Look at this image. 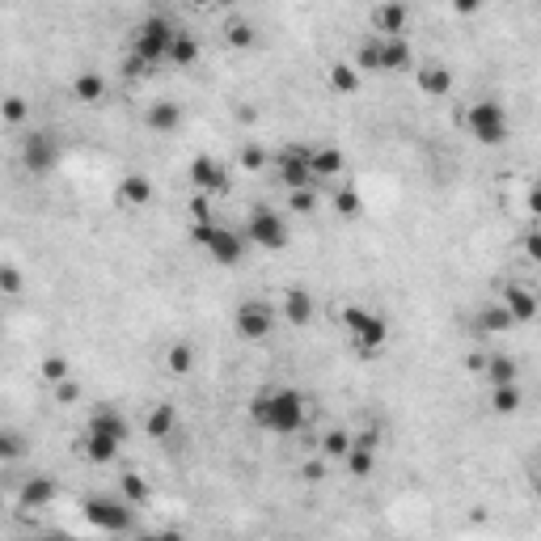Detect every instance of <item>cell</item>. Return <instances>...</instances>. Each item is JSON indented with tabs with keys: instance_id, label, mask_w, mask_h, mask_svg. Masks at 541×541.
Masks as SVG:
<instances>
[{
	"instance_id": "cell-1",
	"label": "cell",
	"mask_w": 541,
	"mask_h": 541,
	"mask_svg": "<svg viewBox=\"0 0 541 541\" xmlns=\"http://www.w3.org/2000/svg\"><path fill=\"white\" fill-rule=\"evenodd\" d=\"M250 419L270 436H296L301 427L309 423V402L292 385H270L263 393H254Z\"/></svg>"
},
{
	"instance_id": "cell-2",
	"label": "cell",
	"mask_w": 541,
	"mask_h": 541,
	"mask_svg": "<svg viewBox=\"0 0 541 541\" xmlns=\"http://www.w3.org/2000/svg\"><path fill=\"white\" fill-rule=\"evenodd\" d=\"M178 39V26L170 18H161V13H149V18L140 21L132 30V56L144 64V68H153V64H170V47Z\"/></svg>"
},
{
	"instance_id": "cell-3",
	"label": "cell",
	"mask_w": 541,
	"mask_h": 541,
	"mask_svg": "<svg viewBox=\"0 0 541 541\" xmlns=\"http://www.w3.org/2000/svg\"><path fill=\"white\" fill-rule=\"evenodd\" d=\"M334 317H339V326L347 330V339L364 351V355H372V351H381L389 343V322L381 313L364 309V305H343Z\"/></svg>"
},
{
	"instance_id": "cell-4",
	"label": "cell",
	"mask_w": 541,
	"mask_h": 541,
	"mask_svg": "<svg viewBox=\"0 0 541 541\" xmlns=\"http://www.w3.org/2000/svg\"><path fill=\"white\" fill-rule=\"evenodd\" d=\"M465 127H469V135H474L483 149H499V144H507V135H512L507 110H503L495 97H478V102L465 110Z\"/></svg>"
},
{
	"instance_id": "cell-5",
	"label": "cell",
	"mask_w": 541,
	"mask_h": 541,
	"mask_svg": "<svg viewBox=\"0 0 541 541\" xmlns=\"http://www.w3.org/2000/svg\"><path fill=\"white\" fill-rule=\"evenodd\" d=\"M191 237H194V246L208 254L216 267H237V263L246 258V246H250L246 237H237L232 229L216 225V220H212V225H194Z\"/></svg>"
},
{
	"instance_id": "cell-6",
	"label": "cell",
	"mask_w": 541,
	"mask_h": 541,
	"mask_svg": "<svg viewBox=\"0 0 541 541\" xmlns=\"http://www.w3.org/2000/svg\"><path fill=\"white\" fill-rule=\"evenodd\" d=\"M241 237L250 241V246H258V250H284L288 246V216L275 212L270 203H258L250 212V220H246V229H241Z\"/></svg>"
},
{
	"instance_id": "cell-7",
	"label": "cell",
	"mask_w": 541,
	"mask_h": 541,
	"mask_svg": "<svg viewBox=\"0 0 541 541\" xmlns=\"http://www.w3.org/2000/svg\"><path fill=\"white\" fill-rule=\"evenodd\" d=\"M85 521L102 529V533H127L132 529V503L123 499V495H89L85 499Z\"/></svg>"
},
{
	"instance_id": "cell-8",
	"label": "cell",
	"mask_w": 541,
	"mask_h": 541,
	"mask_svg": "<svg viewBox=\"0 0 541 541\" xmlns=\"http://www.w3.org/2000/svg\"><path fill=\"white\" fill-rule=\"evenodd\" d=\"M275 165V178L292 191H305V187H313V149H301V144H292V149H284V153L270 161Z\"/></svg>"
},
{
	"instance_id": "cell-9",
	"label": "cell",
	"mask_w": 541,
	"mask_h": 541,
	"mask_svg": "<svg viewBox=\"0 0 541 541\" xmlns=\"http://www.w3.org/2000/svg\"><path fill=\"white\" fill-rule=\"evenodd\" d=\"M232 326H237V334L246 343H263L275 330V305H267V301H241L237 313H232Z\"/></svg>"
},
{
	"instance_id": "cell-10",
	"label": "cell",
	"mask_w": 541,
	"mask_h": 541,
	"mask_svg": "<svg viewBox=\"0 0 541 541\" xmlns=\"http://www.w3.org/2000/svg\"><path fill=\"white\" fill-rule=\"evenodd\" d=\"M21 161H26V170H30V174H51V170H56V161H59L56 135L34 127V132L21 140Z\"/></svg>"
},
{
	"instance_id": "cell-11",
	"label": "cell",
	"mask_w": 541,
	"mask_h": 541,
	"mask_svg": "<svg viewBox=\"0 0 541 541\" xmlns=\"http://www.w3.org/2000/svg\"><path fill=\"white\" fill-rule=\"evenodd\" d=\"M85 436H97V440H106V445H127L132 440V423H127V415L115 410V406H97L94 415H89V427H85Z\"/></svg>"
},
{
	"instance_id": "cell-12",
	"label": "cell",
	"mask_w": 541,
	"mask_h": 541,
	"mask_svg": "<svg viewBox=\"0 0 541 541\" xmlns=\"http://www.w3.org/2000/svg\"><path fill=\"white\" fill-rule=\"evenodd\" d=\"M191 187H194V194L216 199V194L229 191V170H225L216 156H194L191 161Z\"/></svg>"
},
{
	"instance_id": "cell-13",
	"label": "cell",
	"mask_w": 541,
	"mask_h": 541,
	"mask_svg": "<svg viewBox=\"0 0 541 541\" xmlns=\"http://www.w3.org/2000/svg\"><path fill=\"white\" fill-rule=\"evenodd\" d=\"M499 305L512 313V322H537L541 313V296L533 288H524V284H507L499 296Z\"/></svg>"
},
{
	"instance_id": "cell-14",
	"label": "cell",
	"mask_w": 541,
	"mask_h": 541,
	"mask_svg": "<svg viewBox=\"0 0 541 541\" xmlns=\"http://www.w3.org/2000/svg\"><path fill=\"white\" fill-rule=\"evenodd\" d=\"M406 26H410V9L406 4H381V9H372L377 39H406Z\"/></svg>"
},
{
	"instance_id": "cell-15",
	"label": "cell",
	"mask_w": 541,
	"mask_h": 541,
	"mask_svg": "<svg viewBox=\"0 0 541 541\" xmlns=\"http://www.w3.org/2000/svg\"><path fill=\"white\" fill-rule=\"evenodd\" d=\"M144 127L156 135H174L182 127V106L178 102H153L149 110H144Z\"/></svg>"
},
{
	"instance_id": "cell-16",
	"label": "cell",
	"mask_w": 541,
	"mask_h": 541,
	"mask_svg": "<svg viewBox=\"0 0 541 541\" xmlns=\"http://www.w3.org/2000/svg\"><path fill=\"white\" fill-rule=\"evenodd\" d=\"M415 85H419V94H427V97H448L453 72H448L445 64H423V68H415Z\"/></svg>"
},
{
	"instance_id": "cell-17",
	"label": "cell",
	"mask_w": 541,
	"mask_h": 541,
	"mask_svg": "<svg viewBox=\"0 0 541 541\" xmlns=\"http://www.w3.org/2000/svg\"><path fill=\"white\" fill-rule=\"evenodd\" d=\"M144 431H149L153 440H170V436L178 431V410L170 402L149 406V415H144Z\"/></svg>"
},
{
	"instance_id": "cell-18",
	"label": "cell",
	"mask_w": 541,
	"mask_h": 541,
	"mask_svg": "<svg viewBox=\"0 0 541 541\" xmlns=\"http://www.w3.org/2000/svg\"><path fill=\"white\" fill-rule=\"evenodd\" d=\"M115 199L123 203V208H144V203H153V182L144 174H127L123 182H118Z\"/></svg>"
},
{
	"instance_id": "cell-19",
	"label": "cell",
	"mask_w": 541,
	"mask_h": 541,
	"mask_svg": "<svg viewBox=\"0 0 541 541\" xmlns=\"http://www.w3.org/2000/svg\"><path fill=\"white\" fill-rule=\"evenodd\" d=\"M59 495V486L47 478V474H34V478H26V486H21V507H51V499Z\"/></svg>"
},
{
	"instance_id": "cell-20",
	"label": "cell",
	"mask_w": 541,
	"mask_h": 541,
	"mask_svg": "<svg viewBox=\"0 0 541 541\" xmlns=\"http://www.w3.org/2000/svg\"><path fill=\"white\" fill-rule=\"evenodd\" d=\"M415 68V51L406 39H381V72H406Z\"/></svg>"
},
{
	"instance_id": "cell-21",
	"label": "cell",
	"mask_w": 541,
	"mask_h": 541,
	"mask_svg": "<svg viewBox=\"0 0 541 541\" xmlns=\"http://www.w3.org/2000/svg\"><path fill=\"white\" fill-rule=\"evenodd\" d=\"M72 97L85 102V106H102L106 102V80H102V72H77L72 77Z\"/></svg>"
},
{
	"instance_id": "cell-22",
	"label": "cell",
	"mask_w": 541,
	"mask_h": 541,
	"mask_svg": "<svg viewBox=\"0 0 541 541\" xmlns=\"http://www.w3.org/2000/svg\"><path fill=\"white\" fill-rule=\"evenodd\" d=\"M284 317L292 326H309L313 322V296L305 288H288L284 292Z\"/></svg>"
},
{
	"instance_id": "cell-23",
	"label": "cell",
	"mask_w": 541,
	"mask_h": 541,
	"mask_svg": "<svg viewBox=\"0 0 541 541\" xmlns=\"http://www.w3.org/2000/svg\"><path fill=\"white\" fill-rule=\"evenodd\" d=\"M343 165H347L343 149H334V144L313 149V178H339V174H343Z\"/></svg>"
},
{
	"instance_id": "cell-24",
	"label": "cell",
	"mask_w": 541,
	"mask_h": 541,
	"mask_svg": "<svg viewBox=\"0 0 541 541\" xmlns=\"http://www.w3.org/2000/svg\"><path fill=\"white\" fill-rule=\"evenodd\" d=\"M474 326L483 330V334H507V330L516 326V322H512V313H507L499 301H495V305H483V309H478Z\"/></svg>"
},
{
	"instance_id": "cell-25",
	"label": "cell",
	"mask_w": 541,
	"mask_h": 541,
	"mask_svg": "<svg viewBox=\"0 0 541 541\" xmlns=\"http://www.w3.org/2000/svg\"><path fill=\"white\" fill-rule=\"evenodd\" d=\"M351 448H355V436H351L347 427H334V431L322 436V457H326V461H347Z\"/></svg>"
},
{
	"instance_id": "cell-26",
	"label": "cell",
	"mask_w": 541,
	"mask_h": 541,
	"mask_svg": "<svg viewBox=\"0 0 541 541\" xmlns=\"http://www.w3.org/2000/svg\"><path fill=\"white\" fill-rule=\"evenodd\" d=\"M483 377L491 381V389L516 385V360H512V355H491V360H486V372H483Z\"/></svg>"
},
{
	"instance_id": "cell-27",
	"label": "cell",
	"mask_w": 541,
	"mask_h": 541,
	"mask_svg": "<svg viewBox=\"0 0 541 541\" xmlns=\"http://www.w3.org/2000/svg\"><path fill=\"white\" fill-rule=\"evenodd\" d=\"M194 59H199V42H194V34L178 30L174 47H170V68H191Z\"/></svg>"
},
{
	"instance_id": "cell-28",
	"label": "cell",
	"mask_w": 541,
	"mask_h": 541,
	"mask_svg": "<svg viewBox=\"0 0 541 541\" xmlns=\"http://www.w3.org/2000/svg\"><path fill=\"white\" fill-rule=\"evenodd\" d=\"M330 89L334 94H355L360 89V68L355 64H334L330 68Z\"/></svg>"
},
{
	"instance_id": "cell-29",
	"label": "cell",
	"mask_w": 541,
	"mask_h": 541,
	"mask_svg": "<svg viewBox=\"0 0 541 541\" xmlns=\"http://www.w3.org/2000/svg\"><path fill=\"white\" fill-rule=\"evenodd\" d=\"M355 68H360V72H381V39H377V34L355 47Z\"/></svg>"
},
{
	"instance_id": "cell-30",
	"label": "cell",
	"mask_w": 541,
	"mask_h": 541,
	"mask_svg": "<svg viewBox=\"0 0 541 541\" xmlns=\"http://www.w3.org/2000/svg\"><path fill=\"white\" fill-rule=\"evenodd\" d=\"M521 389L516 385H499V389H491V410H495V415H516V410H521Z\"/></svg>"
},
{
	"instance_id": "cell-31",
	"label": "cell",
	"mask_w": 541,
	"mask_h": 541,
	"mask_svg": "<svg viewBox=\"0 0 541 541\" xmlns=\"http://www.w3.org/2000/svg\"><path fill=\"white\" fill-rule=\"evenodd\" d=\"M80 448H85V457H89L94 465H110L118 457V445H106V440H97V436H85Z\"/></svg>"
},
{
	"instance_id": "cell-32",
	"label": "cell",
	"mask_w": 541,
	"mask_h": 541,
	"mask_svg": "<svg viewBox=\"0 0 541 541\" xmlns=\"http://www.w3.org/2000/svg\"><path fill=\"white\" fill-rule=\"evenodd\" d=\"M165 368H170L174 377H187V372L194 368V351L187 347V343H174V347L165 351Z\"/></svg>"
},
{
	"instance_id": "cell-33",
	"label": "cell",
	"mask_w": 541,
	"mask_h": 541,
	"mask_svg": "<svg viewBox=\"0 0 541 541\" xmlns=\"http://www.w3.org/2000/svg\"><path fill=\"white\" fill-rule=\"evenodd\" d=\"M42 381H47V385H64V381H72L68 360H64V355H47V360H42Z\"/></svg>"
},
{
	"instance_id": "cell-34",
	"label": "cell",
	"mask_w": 541,
	"mask_h": 541,
	"mask_svg": "<svg viewBox=\"0 0 541 541\" xmlns=\"http://www.w3.org/2000/svg\"><path fill=\"white\" fill-rule=\"evenodd\" d=\"M372 469H377V457H372L368 448H351L347 453V474L351 478H372Z\"/></svg>"
},
{
	"instance_id": "cell-35",
	"label": "cell",
	"mask_w": 541,
	"mask_h": 541,
	"mask_svg": "<svg viewBox=\"0 0 541 541\" xmlns=\"http://www.w3.org/2000/svg\"><path fill=\"white\" fill-rule=\"evenodd\" d=\"M118 495L132 503V507H140V503L149 499V483H144L140 474H123V486H118Z\"/></svg>"
},
{
	"instance_id": "cell-36",
	"label": "cell",
	"mask_w": 541,
	"mask_h": 541,
	"mask_svg": "<svg viewBox=\"0 0 541 541\" xmlns=\"http://www.w3.org/2000/svg\"><path fill=\"white\" fill-rule=\"evenodd\" d=\"M225 42H229V47H250V42H254V26L246 18H232L229 26H225Z\"/></svg>"
},
{
	"instance_id": "cell-37",
	"label": "cell",
	"mask_w": 541,
	"mask_h": 541,
	"mask_svg": "<svg viewBox=\"0 0 541 541\" xmlns=\"http://www.w3.org/2000/svg\"><path fill=\"white\" fill-rule=\"evenodd\" d=\"M334 212H339V216H360V212H364V203H360V191H355V187H343V191H334Z\"/></svg>"
},
{
	"instance_id": "cell-38",
	"label": "cell",
	"mask_w": 541,
	"mask_h": 541,
	"mask_svg": "<svg viewBox=\"0 0 541 541\" xmlns=\"http://www.w3.org/2000/svg\"><path fill=\"white\" fill-rule=\"evenodd\" d=\"M237 165H241V170H250V174H258V170H267L270 165V156L263 153L258 144H246V149L237 153Z\"/></svg>"
},
{
	"instance_id": "cell-39",
	"label": "cell",
	"mask_w": 541,
	"mask_h": 541,
	"mask_svg": "<svg viewBox=\"0 0 541 541\" xmlns=\"http://www.w3.org/2000/svg\"><path fill=\"white\" fill-rule=\"evenodd\" d=\"M288 208H292V212H313V208H317V191H313V187H305V191H292L288 194Z\"/></svg>"
},
{
	"instance_id": "cell-40",
	"label": "cell",
	"mask_w": 541,
	"mask_h": 541,
	"mask_svg": "<svg viewBox=\"0 0 541 541\" xmlns=\"http://www.w3.org/2000/svg\"><path fill=\"white\" fill-rule=\"evenodd\" d=\"M4 123H9V127H18V123H26V102H21L18 94H13V97H4Z\"/></svg>"
},
{
	"instance_id": "cell-41",
	"label": "cell",
	"mask_w": 541,
	"mask_h": 541,
	"mask_svg": "<svg viewBox=\"0 0 541 541\" xmlns=\"http://www.w3.org/2000/svg\"><path fill=\"white\" fill-rule=\"evenodd\" d=\"M191 220H194V225H212V199L194 194V199H191Z\"/></svg>"
},
{
	"instance_id": "cell-42",
	"label": "cell",
	"mask_w": 541,
	"mask_h": 541,
	"mask_svg": "<svg viewBox=\"0 0 541 541\" xmlns=\"http://www.w3.org/2000/svg\"><path fill=\"white\" fill-rule=\"evenodd\" d=\"M0 288H4V296H13V292L21 288V275H18V267H4V270H0Z\"/></svg>"
},
{
	"instance_id": "cell-43",
	"label": "cell",
	"mask_w": 541,
	"mask_h": 541,
	"mask_svg": "<svg viewBox=\"0 0 541 541\" xmlns=\"http://www.w3.org/2000/svg\"><path fill=\"white\" fill-rule=\"evenodd\" d=\"M524 254H529V258H533V263H541V229L524 232Z\"/></svg>"
},
{
	"instance_id": "cell-44",
	"label": "cell",
	"mask_w": 541,
	"mask_h": 541,
	"mask_svg": "<svg viewBox=\"0 0 541 541\" xmlns=\"http://www.w3.org/2000/svg\"><path fill=\"white\" fill-rule=\"evenodd\" d=\"M135 541H187L178 529H156V533H140Z\"/></svg>"
},
{
	"instance_id": "cell-45",
	"label": "cell",
	"mask_w": 541,
	"mask_h": 541,
	"mask_svg": "<svg viewBox=\"0 0 541 541\" xmlns=\"http://www.w3.org/2000/svg\"><path fill=\"white\" fill-rule=\"evenodd\" d=\"M301 478H305V483H322V478H326V465H322V461L301 465Z\"/></svg>"
},
{
	"instance_id": "cell-46",
	"label": "cell",
	"mask_w": 541,
	"mask_h": 541,
	"mask_svg": "<svg viewBox=\"0 0 541 541\" xmlns=\"http://www.w3.org/2000/svg\"><path fill=\"white\" fill-rule=\"evenodd\" d=\"M56 398H59V402H77L80 385H77V381H64V385H56Z\"/></svg>"
},
{
	"instance_id": "cell-47",
	"label": "cell",
	"mask_w": 541,
	"mask_h": 541,
	"mask_svg": "<svg viewBox=\"0 0 541 541\" xmlns=\"http://www.w3.org/2000/svg\"><path fill=\"white\" fill-rule=\"evenodd\" d=\"M18 436H13V431H4V461H13V457H18Z\"/></svg>"
},
{
	"instance_id": "cell-48",
	"label": "cell",
	"mask_w": 541,
	"mask_h": 541,
	"mask_svg": "<svg viewBox=\"0 0 541 541\" xmlns=\"http://www.w3.org/2000/svg\"><path fill=\"white\" fill-rule=\"evenodd\" d=\"M529 212L537 216V225H541V187H533V191H529Z\"/></svg>"
},
{
	"instance_id": "cell-49",
	"label": "cell",
	"mask_w": 541,
	"mask_h": 541,
	"mask_svg": "<svg viewBox=\"0 0 541 541\" xmlns=\"http://www.w3.org/2000/svg\"><path fill=\"white\" fill-rule=\"evenodd\" d=\"M486 360H491V355H469L465 364H469V372H486Z\"/></svg>"
},
{
	"instance_id": "cell-50",
	"label": "cell",
	"mask_w": 541,
	"mask_h": 541,
	"mask_svg": "<svg viewBox=\"0 0 541 541\" xmlns=\"http://www.w3.org/2000/svg\"><path fill=\"white\" fill-rule=\"evenodd\" d=\"M39 541H80V537H68V533H51V537H39Z\"/></svg>"
}]
</instances>
